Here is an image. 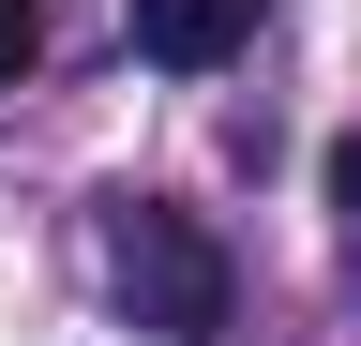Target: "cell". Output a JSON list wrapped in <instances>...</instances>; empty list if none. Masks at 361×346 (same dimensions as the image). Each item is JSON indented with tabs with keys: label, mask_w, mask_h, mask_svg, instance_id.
Here are the masks:
<instances>
[{
	"label": "cell",
	"mask_w": 361,
	"mask_h": 346,
	"mask_svg": "<svg viewBox=\"0 0 361 346\" xmlns=\"http://www.w3.org/2000/svg\"><path fill=\"white\" fill-rule=\"evenodd\" d=\"M331 211H361V136H346V151H331Z\"/></svg>",
	"instance_id": "4"
},
{
	"label": "cell",
	"mask_w": 361,
	"mask_h": 346,
	"mask_svg": "<svg viewBox=\"0 0 361 346\" xmlns=\"http://www.w3.org/2000/svg\"><path fill=\"white\" fill-rule=\"evenodd\" d=\"M30 61H45V0H0V91H16Z\"/></svg>",
	"instance_id": "3"
},
{
	"label": "cell",
	"mask_w": 361,
	"mask_h": 346,
	"mask_svg": "<svg viewBox=\"0 0 361 346\" xmlns=\"http://www.w3.org/2000/svg\"><path fill=\"white\" fill-rule=\"evenodd\" d=\"M256 46V0H135V61L151 75H226Z\"/></svg>",
	"instance_id": "2"
},
{
	"label": "cell",
	"mask_w": 361,
	"mask_h": 346,
	"mask_svg": "<svg viewBox=\"0 0 361 346\" xmlns=\"http://www.w3.org/2000/svg\"><path fill=\"white\" fill-rule=\"evenodd\" d=\"M106 271H121V316L135 331H166V346H211L226 331V241L196 226V211H121Z\"/></svg>",
	"instance_id": "1"
}]
</instances>
